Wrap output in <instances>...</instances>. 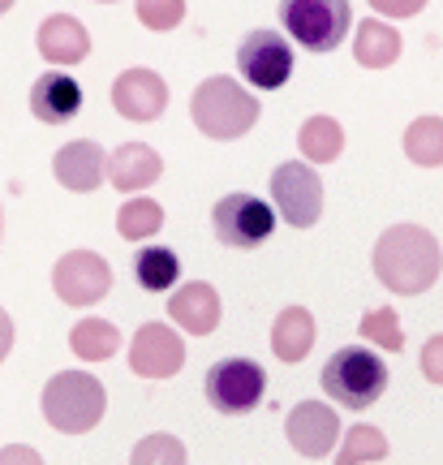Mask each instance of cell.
Here are the masks:
<instances>
[{
	"mask_svg": "<svg viewBox=\"0 0 443 465\" xmlns=\"http://www.w3.org/2000/svg\"><path fill=\"white\" fill-rule=\"evenodd\" d=\"M443 272V250L422 224H392L375 242V276L400 298H418Z\"/></svg>",
	"mask_w": 443,
	"mask_h": 465,
	"instance_id": "cell-1",
	"label": "cell"
},
{
	"mask_svg": "<svg viewBox=\"0 0 443 465\" xmlns=\"http://www.w3.org/2000/svg\"><path fill=\"white\" fill-rule=\"evenodd\" d=\"M297 147L306 160L314 164H331V160H340V151H345V130L331 121V116H310L301 134H297Z\"/></svg>",
	"mask_w": 443,
	"mask_h": 465,
	"instance_id": "cell-21",
	"label": "cell"
},
{
	"mask_svg": "<svg viewBox=\"0 0 443 465\" xmlns=\"http://www.w3.org/2000/svg\"><path fill=\"white\" fill-rule=\"evenodd\" d=\"M78 108H83V86L69 74L52 69L31 86V113L39 116V125H65L78 116Z\"/></svg>",
	"mask_w": 443,
	"mask_h": 465,
	"instance_id": "cell-17",
	"label": "cell"
},
{
	"mask_svg": "<svg viewBox=\"0 0 443 465\" xmlns=\"http://www.w3.org/2000/svg\"><path fill=\"white\" fill-rule=\"evenodd\" d=\"M353 56H358L361 69H388L396 65V56H400V31L388 26V22H361L358 26V39H353Z\"/></svg>",
	"mask_w": 443,
	"mask_h": 465,
	"instance_id": "cell-20",
	"label": "cell"
},
{
	"mask_svg": "<svg viewBox=\"0 0 443 465\" xmlns=\"http://www.w3.org/2000/svg\"><path fill=\"white\" fill-rule=\"evenodd\" d=\"M14 9V0H0V14H9Z\"/></svg>",
	"mask_w": 443,
	"mask_h": 465,
	"instance_id": "cell-34",
	"label": "cell"
},
{
	"mask_svg": "<svg viewBox=\"0 0 443 465\" xmlns=\"http://www.w3.org/2000/svg\"><path fill=\"white\" fill-rule=\"evenodd\" d=\"M103 383L91 371H61L44 388V418L61 435H86L103 418Z\"/></svg>",
	"mask_w": 443,
	"mask_h": 465,
	"instance_id": "cell-3",
	"label": "cell"
},
{
	"mask_svg": "<svg viewBox=\"0 0 443 465\" xmlns=\"http://www.w3.org/2000/svg\"><path fill=\"white\" fill-rule=\"evenodd\" d=\"M130 465H185V444L168 431L143 435L130 452Z\"/></svg>",
	"mask_w": 443,
	"mask_h": 465,
	"instance_id": "cell-28",
	"label": "cell"
},
{
	"mask_svg": "<svg viewBox=\"0 0 443 465\" xmlns=\"http://www.w3.org/2000/svg\"><path fill=\"white\" fill-rule=\"evenodd\" d=\"M9 349H14V319L5 315V306H0V362L9 358Z\"/></svg>",
	"mask_w": 443,
	"mask_h": 465,
	"instance_id": "cell-33",
	"label": "cell"
},
{
	"mask_svg": "<svg viewBox=\"0 0 443 465\" xmlns=\"http://www.w3.org/2000/svg\"><path fill=\"white\" fill-rule=\"evenodd\" d=\"M168 315L177 319L181 332H194V336H212L220 328V293L212 284L190 281L181 284L177 293L168 298Z\"/></svg>",
	"mask_w": 443,
	"mask_h": 465,
	"instance_id": "cell-16",
	"label": "cell"
},
{
	"mask_svg": "<svg viewBox=\"0 0 443 465\" xmlns=\"http://www.w3.org/2000/svg\"><path fill=\"white\" fill-rule=\"evenodd\" d=\"M34 44H39V56L52 61V65H78V61L91 56V31L74 14H52L39 26Z\"/></svg>",
	"mask_w": 443,
	"mask_h": 465,
	"instance_id": "cell-15",
	"label": "cell"
},
{
	"mask_svg": "<svg viewBox=\"0 0 443 465\" xmlns=\"http://www.w3.org/2000/svg\"><path fill=\"white\" fill-rule=\"evenodd\" d=\"M284 435H289V444H293L301 457L319 461V457H328V452L336 449L340 418H336V410L323 405V401H301L293 414H289V422H284Z\"/></svg>",
	"mask_w": 443,
	"mask_h": 465,
	"instance_id": "cell-12",
	"label": "cell"
},
{
	"mask_svg": "<svg viewBox=\"0 0 443 465\" xmlns=\"http://www.w3.org/2000/svg\"><path fill=\"white\" fill-rule=\"evenodd\" d=\"M388 388V366L379 358L375 349H361V345H345L336 349L323 366V392L331 401H340L345 410H366L375 405Z\"/></svg>",
	"mask_w": 443,
	"mask_h": 465,
	"instance_id": "cell-4",
	"label": "cell"
},
{
	"mask_svg": "<svg viewBox=\"0 0 443 465\" xmlns=\"http://www.w3.org/2000/svg\"><path fill=\"white\" fill-rule=\"evenodd\" d=\"M190 116H194V125L207 138L215 143H232V138H241V134L254 130V121H259V100L250 95L241 83H232V78H207V83H198L194 100H190Z\"/></svg>",
	"mask_w": 443,
	"mask_h": 465,
	"instance_id": "cell-2",
	"label": "cell"
},
{
	"mask_svg": "<svg viewBox=\"0 0 443 465\" xmlns=\"http://www.w3.org/2000/svg\"><path fill=\"white\" fill-rule=\"evenodd\" d=\"M263 366L250 362V358H224L207 371V401L220 414H250L263 401Z\"/></svg>",
	"mask_w": 443,
	"mask_h": 465,
	"instance_id": "cell-9",
	"label": "cell"
},
{
	"mask_svg": "<svg viewBox=\"0 0 443 465\" xmlns=\"http://www.w3.org/2000/svg\"><path fill=\"white\" fill-rule=\"evenodd\" d=\"M99 5H113V0H99Z\"/></svg>",
	"mask_w": 443,
	"mask_h": 465,
	"instance_id": "cell-36",
	"label": "cell"
},
{
	"mask_svg": "<svg viewBox=\"0 0 443 465\" xmlns=\"http://www.w3.org/2000/svg\"><path fill=\"white\" fill-rule=\"evenodd\" d=\"M271 199L293 229H314V220L323 216V182L306 160H289L271 173Z\"/></svg>",
	"mask_w": 443,
	"mask_h": 465,
	"instance_id": "cell-7",
	"label": "cell"
},
{
	"mask_svg": "<svg viewBox=\"0 0 443 465\" xmlns=\"http://www.w3.org/2000/svg\"><path fill=\"white\" fill-rule=\"evenodd\" d=\"M370 9L379 17H413L427 9V0H370Z\"/></svg>",
	"mask_w": 443,
	"mask_h": 465,
	"instance_id": "cell-31",
	"label": "cell"
},
{
	"mask_svg": "<svg viewBox=\"0 0 443 465\" xmlns=\"http://www.w3.org/2000/svg\"><path fill=\"white\" fill-rule=\"evenodd\" d=\"M388 457V435L379 431V427H353L345 435V444L336 452V465H366V461H383Z\"/></svg>",
	"mask_w": 443,
	"mask_h": 465,
	"instance_id": "cell-26",
	"label": "cell"
},
{
	"mask_svg": "<svg viewBox=\"0 0 443 465\" xmlns=\"http://www.w3.org/2000/svg\"><path fill=\"white\" fill-rule=\"evenodd\" d=\"M215 237L232 250H254L276 232V212L259 194H224L212 212Z\"/></svg>",
	"mask_w": 443,
	"mask_h": 465,
	"instance_id": "cell-6",
	"label": "cell"
},
{
	"mask_svg": "<svg viewBox=\"0 0 443 465\" xmlns=\"http://www.w3.org/2000/svg\"><path fill=\"white\" fill-rule=\"evenodd\" d=\"M405 155L418 168H439L443 164V116H418L405 130Z\"/></svg>",
	"mask_w": 443,
	"mask_h": 465,
	"instance_id": "cell-24",
	"label": "cell"
},
{
	"mask_svg": "<svg viewBox=\"0 0 443 465\" xmlns=\"http://www.w3.org/2000/svg\"><path fill=\"white\" fill-rule=\"evenodd\" d=\"M52 289L65 306H95L113 289V263L95 250H69L52 267Z\"/></svg>",
	"mask_w": 443,
	"mask_h": 465,
	"instance_id": "cell-8",
	"label": "cell"
},
{
	"mask_svg": "<svg viewBox=\"0 0 443 465\" xmlns=\"http://www.w3.org/2000/svg\"><path fill=\"white\" fill-rule=\"evenodd\" d=\"M164 229V207L155 199H130L121 212H116V232L125 242H143V237H155Z\"/></svg>",
	"mask_w": 443,
	"mask_h": 465,
	"instance_id": "cell-25",
	"label": "cell"
},
{
	"mask_svg": "<svg viewBox=\"0 0 443 465\" xmlns=\"http://www.w3.org/2000/svg\"><path fill=\"white\" fill-rule=\"evenodd\" d=\"M0 237H5V212H0Z\"/></svg>",
	"mask_w": 443,
	"mask_h": 465,
	"instance_id": "cell-35",
	"label": "cell"
},
{
	"mask_svg": "<svg viewBox=\"0 0 443 465\" xmlns=\"http://www.w3.org/2000/svg\"><path fill=\"white\" fill-rule=\"evenodd\" d=\"M185 17V0H138V22L147 31H172Z\"/></svg>",
	"mask_w": 443,
	"mask_h": 465,
	"instance_id": "cell-29",
	"label": "cell"
},
{
	"mask_svg": "<svg viewBox=\"0 0 443 465\" xmlns=\"http://www.w3.org/2000/svg\"><path fill=\"white\" fill-rule=\"evenodd\" d=\"M280 22L306 52H331L345 44L353 9L349 0H280Z\"/></svg>",
	"mask_w": 443,
	"mask_h": 465,
	"instance_id": "cell-5",
	"label": "cell"
},
{
	"mask_svg": "<svg viewBox=\"0 0 443 465\" xmlns=\"http://www.w3.org/2000/svg\"><path fill=\"white\" fill-rule=\"evenodd\" d=\"M113 108L125 121H155L168 108V86L155 69H125L113 83Z\"/></svg>",
	"mask_w": 443,
	"mask_h": 465,
	"instance_id": "cell-13",
	"label": "cell"
},
{
	"mask_svg": "<svg viewBox=\"0 0 443 465\" xmlns=\"http://www.w3.org/2000/svg\"><path fill=\"white\" fill-rule=\"evenodd\" d=\"M0 465H44V457L26 444H9V449L0 452Z\"/></svg>",
	"mask_w": 443,
	"mask_h": 465,
	"instance_id": "cell-32",
	"label": "cell"
},
{
	"mask_svg": "<svg viewBox=\"0 0 443 465\" xmlns=\"http://www.w3.org/2000/svg\"><path fill=\"white\" fill-rule=\"evenodd\" d=\"M358 332L366 336L370 345L388 349V353H400V349H405V332H400V319H396L392 306H375V311H366Z\"/></svg>",
	"mask_w": 443,
	"mask_h": 465,
	"instance_id": "cell-27",
	"label": "cell"
},
{
	"mask_svg": "<svg viewBox=\"0 0 443 465\" xmlns=\"http://www.w3.org/2000/svg\"><path fill=\"white\" fill-rule=\"evenodd\" d=\"M69 349L83 358V362H103L121 349V332H116L108 319H83L74 332H69Z\"/></svg>",
	"mask_w": 443,
	"mask_h": 465,
	"instance_id": "cell-23",
	"label": "cell"
},
{
	"mask_svg": "<svg viewBox=\"0 0 443 465\" xmlns=\"http://www.w3.org/2000/svg\"><path fill=\"white\" fill-rule=\"evenodd\" d=\"M314 336H319V328H314L310 311L306 306H289L271 323V353H276L280 362H301L314 349Z\"/></svg>",
	"mask_w": 443,
	"mask_h": 465,
	"instance_id": "cell-19",
	"label": "cell"
},
{
	"mask_svg": "<svg viewBox=\"0 0 443 465\" xmlns=\"http://www.w3.org/2000/svg\"><path fill=\"white\" fill-rule=\"evenodd\" d=\"M237 69L246 74L250 86L259 91H280L293 78V48L280 31H250L237 48Z\"/></svg>",
	"mask_w": 443,
	"mask_h": 465,
	"instance_id": "cell-10",
	"label": "cell"
},
{
	"mask_svg": "<svg viewBox=\"0 0 443 465\" xmlns=\"http://www.w3.org/2000/svg\"><path fill=\"white\" fill-rule=\"evenodd\" d=\"M130 366H133V375H143V380H172L181 366H185L181 332H172L168 323H143L133 332Z\"/></svg>",
	"mask_w": 443,
	"mask_h": 465,
	"instance_id": "cell-11",
	"label": "cell"
},
{
	"mask_svg": "<svg viewBox=\"0 0 443 465\" xmlns=\"http://www.w3.org/2000/svg\"><path fill=\"white\" fill-rule=\"evenodd\" d=\"M133 276L151 293H168L181 276V259L168 246H147V250H138V259H133Z\"/></svg>",
	"mask_w": 443,
	"mask_h": 465,
	"instance_id": "cell-22",
	"label": "cell"
},
{
	"mask_svg": "<svg viewBox=\"0 0 443 465\" xmlns=\"http://www.w3.org/2000/svg\"><path fill=\"white\" fill-rule=\"evenodd\" d=\"M160 173H164V164H160L155 147H147V143H121L108 155V182L116 190H125V194H138V190L155 185Z\"/></svg>",
	"mask_w": 443,
	"mask_h": 465,
	"instance_id": "cell-18",
	"label": "cell"
},
{
	"mask_svg": "<svg viewBox=\"0 0 443 465\" xmlns=\"http://www.w3.org/2000/svg\"><path fill=\"white\" fill-rule=\"evenodd\" d=\"M422 375L443 388V336H430L422 345Z\"/></svg>",
	"mask_w": 443,
	"mask_h": 465,
	"instance_id": "cell-30",
	"label": "cell"
},
{
	"mask_svg": "<svg viewBox=\"0 0 443 465\" xmlns=\"http://www.w3.org/2000/svg\"><path fill=\"white\" fill-rule=\"evenodd\" d=\"M52 173H56V182L74 190V194H91L103 185L108 177V155L99 143L91 138H78V143H65V147L56 151V160H52Z\"/></svg>",
	"mask_w": 443,
	"mask_h": 465,
	"instance_id": "cell-14",
	"label": "cell"
}]
</instances>
